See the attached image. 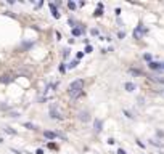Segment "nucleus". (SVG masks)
Wrapping results in <instances>:
<instances>
[{"label":"nucleus","instance_id":"obj_1","mask_svg":"<svg viewBox=\"0 0 164 154\" xmlns=\"http://www.w3.org/2000/svg\"><path fill=\"white\" fill-rule=\"evenodd\" d=\"M68 92H69L71 99H77L82 93H84V80L77 79V80H74V82H71L69 87H68Z\"/></svg>","mask_w":164,"mask_h":154},{"label":"nucleus","instance_id":"obj_2","mask_svg":"<svg viewBox=\"0 0 164 154\" xmlns=\"http://www.w3.org/2000/svg\"><path fill=\"white\" fill-rule=\"evenodd\" d=\"M50 117H52V119H55V120H61V119H63L61 113L56 109V104H50Z\"/></svg>","mask_w":164,"mask_h":154},{"label":"nucleus","instance_id":"obj_3","mask_svg":"<svg viewBox=\"0 0 164 154\" xmlns=\"http://www.w3.org/2000/svg\"><path fill=\"white\" fill-rule=\"evenodd\" d=\"M143 32H147V29L143 28L142 24H140V26H137V28H135V31H134V39H140V37H142V34H143Z\"/></svg>","mask_w":164,"mask_h":154},{"label":"nucleus","instance_id":"obj_4","mask_svg":"<svg viewBox=\"0 0 164 154\" xmlns=\"http://www.w3.org/2000/svg\"><path fill=\"white\" fill-rule=\"evenodd\" d=\"M101 127H103V122H101V119H95V120H93V130L97 132V133H100V132H101Z\"/></svg>","mask_w":164,"mask_h":154},{"label":"nucleus","instance_id":"obj_5","mask_svg":"<svg viewBox=\"0 0 164 154\" xmlns=\"http://www.w3.org/2000/svg\"><path fill=\"white\" fill-rule=\"evenodd\" d=\"M79 120H82V122H89V120H90V116H89L87 111H80L79 113Z\"/></svg>","mask_w":164,"mask_h":154},{"label":"nucleus","instance_id":"obj_6","mask_svg":"<svg viewBox=\"0 0 164 154\" xmlns=\"http://www.w3.org/2000/svg\"><path fill=\"white\" fill-rule=\"evenodd\" d=\"M44 137L48 138V140H55V138L58 137V133H55V132H50V130H45V132H44Z\"/></svg>","mask_w":164,"mask_h":154},{"label":"nucleus","instance_id":"obj_7","mask_svg":"<svg viewBox=\"0 0 164 154\" xmlns=\"http://www.w3.org/2000/svg\"><path fill=\"white\" fill-rule=\"evenodd\" d=\"M148 66H150V69H154V71H158V69H163V64H161V63H158V61L148 63Z\"/></svg>","mask_w":164,"mask_h":154},{"label":"nucleus","instance_id":"obj_8","mask_svg":"<svg viewBox=\"0 0 164 154\" xmlns=\"http://www.w3.org/2000/svg\"><path fill=\"white\" fill-rule=\"evenodd\" d=\"M48 7H50V11H52L53 18H60V13H58V10H56V5L55 3H50Z\"/></svg>","mask_w":164,"mask_h":154},{"label":"nucleus","instance_id":"obj_9","mask_svg":"<svg viewBox=\"0 0 164 154\" xmlns=\"http://www.w3.org/2000/svg\"><path fill=\"white\" fill-rule=\"evenodd\" d=\"M85 31V28H73V35H76V37H79L82 32Z\"/></svg>","mask_w":164,"mask_h":154},{"label":"nucleus","instance_id":"obj_10","mask_svg":"<svg viewBox=\"0 0 164 154\" xmlns=\"http://www.w3.org/2000/svg\"><path fill=\"white\" fill-rule=\"evenodd\" d=\"M124 88H126L127 92H134V90H135V84H132V82H126Z\"/></svg>","mask_w":164,"mask_h":154},{"label":"nucleus","instance_id":"obj_11","mask_svg":"<svg viewBox=\"0 0 164 154\" xmlns=\"http://www.w3.org/2000/svg\"><path fill=\"white\" fill-rule=\"evenodd\" d=\"M13 80V77H10V75H2L0 77V82L2 84H8V82H11Z\"/></svg>","mask_w":164,"mask_h":154},{"label":"nucleus","instance_id":"obj_12","mask_svg":"<svg viewBox=\"0 0 164 154\" xmlns=\"http://www.w3.org/2000/svg\"><path fill=\"white\" fill-rule=\"evenodd\" d=\"M77 64H79V63H77V59H74V61H71L69 64L66 66V68H68V69H74V68H76Z\"/></svg>","mask_w":164,"mask_h":154},{"label":"nucleus","instance_id":"obj_13","mask_svg":"<svg viewBox=\"0 0 164 154\" xmlns=\"http://www.w3.org/2000/svg\"><path fill=\"white\" fill-rule=\"evenodd\" d=\"M3 130L7 132V133H10V135H16V130H13V128H11V127H5Z\"/></svg>","mask_w":164,"mask_h":154},{"label":"nucleus","instance_id":"obj_14","mask_svg":"<svg viewBox=\"0 0 164 154\" xmlns=\"http://www.w3.org/2000/svg\"><path fill=\"white\" fill-rule=\"evenodd\" d=\"M101 15H103V8H97L93 11V16H101Z\"/></svg>","mask_w":164,"mask_h":154},{"label":"nucleus","instance_id":"obj_15","mask_svg":"<svg viewBox=\"0 0 164 154\" xmlns=\"http://www.w3.org/2000/svg\"><path fill=\"white\" fill-rule=\"evenodd\" d=\"M24 127L26 128H29V130H35V125H32L31 122H24Z\"/></svg>","mask_w":164,"mask_h":154},{"label":"nucleus","instance_id":"obj_16","mask_svg":"<svg viewBox=\"0 0 164 154\" xmlns=\"http://www.w3.org/2000/svg\"><path fill=\"white\" fill-rule=\"evenodd\" d=\"M143 58L147 59V61H148V63H151V58H153V56H151V55H150V53H145V55H143Z\"/></svg>","mask_w":164,"mask_h":154},{"label":"nucleus","instance_id":"obj_17","mask_svg":"<svg viewBox=\"0 0 164 154\" xmlns=\"http://www.w3.org/2000/svg\"><path fill=\"white\" fill-rule=\"evenodd\" d=\"M90 34L92 35H98L100 34V31H98V29H90Z\"/></svg>","mask_w":164,"mask_h":154},{"label":"nucleus","instance_id":"obj_18","mask_svg":"<svg viewBox=\"0 0 164 154\" xmlns=\"http://www.w3.org/2000/svg\"><path fill=\"white\" fill-rule=\"evenodd\" d=\"M68 7H69L71 10H74V8H76V3H74V2H68Z\"/></svg>","mask_w":164,"mask_h":154},{"label":"nucleus","instance_id":"obj_19","mask_svg":"<svg viewBox=\"0 0 164 154\" xmlns=\"http://www.w3.org/2000/svg\"><path fill=\"white\" fill-rule=\"evenodd\" d=\"M92 51H93V48H92L90 45H87V47H85V53H92Z\"/></svg>","mask_w":164,"mask_h":154},{"label":"nucleus","instance_id":"obj_20","mask_svg":"<svg viewBox=\"0 0 164 154\" xmlns=\"http://www.w3.org/2000/svg\"><path fill=\"white\" fill-rule=\"evenodd\" d=\"M23 47H24V48H29V47H32V42H24V44H23Z\"/></svg>","mask_w":164,"mask_h":154},{"label":"nucleus","instance_id":"obj_21","mask_svg":"<svg viewBox=\"0 0 164 154\" xmlns=\"http://www.w3.org/2000/svg\"><path fill=\"white\" fill-rule=\"evenodd\" d=\"M118 37H119V39H124V37H126V34L121 31V32H118Z\"/></svg>","mask_w":164,"mask_h":154},{"label":"nucleus","instance_id":"obj_22","mask_svg":"<svg viewBox=\"0 0 164 154\" xmlns=\"http://www.w3.org/2000/svg\"><path fill=\"white\" fill-rule=\"evenodd\" d=\"M48 148L50 149H56V144L55 143H48Z\"/></svg>","mask_w":164,"mask_h":154},{"label":"nucleus","instance_id":"obj_23","mask_svg":"<svg viewBox=\"0 0 164 154\" xmlns=\"http://www.w3.org/2000/svg\"><path fill=\"white\" fill-rule=\"evenodd\" d=\"M82 56H84V53H82V51H79V53H77V55H76V58H77V59H80V58H82Z\"/></svg>","mask_w":164,"mask_h":154},{"label":"nucleus","instance_id":"obj_24","mask_svg":"<svg viewBox=\"0 0 164 154\" xmlns=\"http://www.w3.org/2000/svg\"><path fill=\"white\" fill-rule=\"evenodd\" d=\"M35 154H44V149H42V148H39V149L35 151Z\"/></svg>","mask_w":164,"mask_h":154},{"label":"nucleus","instance_id":"obj_25","mask_svg":"<svg viewBox=\"0 0 164 154\" xmlns=\"http://www.w3.org/2000/svg\"><path fill=\"white\" fill-rule=\"evenodd\" d=\"M60 71H61V72H64V71H66V66H63V64H61V66H60Z\"/></svg>","mask_w":164,"mask_h":154},{"label":"nucleus","instance_id":"obj_26","mask_svg":"<svg viewBox=\"0 0 164 154\" xmlns=\"http://www.w3.org/2000/svg\"><path fill=\"white\" fill-rule=\"evenodd\" d=\"M118 154H126V151L124 149H118Z\"/></svg>","mask_w":164,"mask_h":154},{"label":"nucleus","instance_id":"obj_27","mask_svg":"<svg viewBox=\"0 0 164 154\" xmlns=\"http://www.w3.org/2000/svg\"><path fill=\"white\" fill-rule=\"evenodd\" d=\"M0 143H3V140H2V138H0Z\"/></svg>","mask_w":164,"mask_h":154},{"label":"nucleus","instance_id":"obj_28","mask_svg":"<svg viewBox=\"0 0 164 154\" xmlns=\"http://www.w3.org/2000/svg\"><path fill=\"white\" fill-rule=\"evenodd\" d=\"M163 69H164V63H163Z\"/></svg>","mask_w":164,"mask_h":154}]
</instances>
